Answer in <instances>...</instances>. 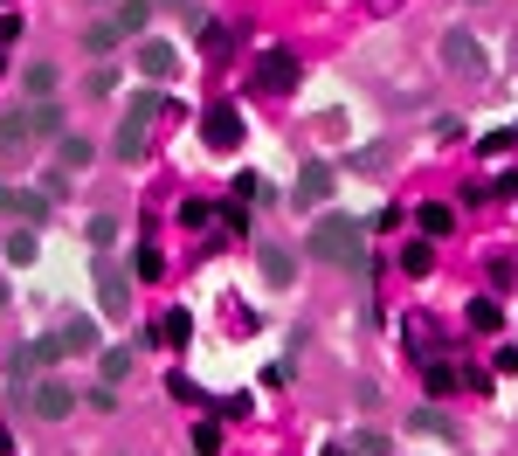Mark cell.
<instances>
[{"instance_id": "1", "label": "cell", "mask_w": 518, "mask_h": 456, "mask_svg": "<svg viewBox=\"0 0 518 456\" xmlns=\"http://www.w3.org/2000/svg\"><path fill=\"white\" fill-rule=\"evenodd\" d=\"M304 249H312L318 263L353 270V277H360V270H366V221H353V215H318L312 228H304Z\"/></svg>"}, {"instance_id": "2", "label": "cell", "mask_w": 518, "mask_h": 456, "mask_svg": "<svg viewBox=\"0 0 518 456\" xmlns=\"http://www.w3.org/2000/svg\"><path fill=\"white\" fill-rule=\"evenodd\" d=\"M97 346V325L90 318H63V325L48 332V339H35V366H56V360H69V353H90Z\"/></svg>"}, {"instance_id": "3", "label": "cell", "mask_w": 518, "mask_h": 456, "mask_svg": "<svg viewBox=\"0 0 518 456\" xmlns=\"http://www.w3.org/2000/svg\"><path fill=\"white\" fill-rule=\"evenodd\" d=\"M28 415L35 422H69V415H77V387H69V380H35L28 387Z\"/></svg>"}, {"instance_id": "4", "label": "cell", "mask_w": 518, "mask_h": 456, "mask_svg": "<svg viewBox=\"0 0 518 456\" xmlns=\"http://www.w3.org/2000/svg\"><path fill=\"white\" fill-rule=\"evenodd\" d=\"M132 69H139L145 83H173V77H180V48H173V42H153V35H145V42L132 48Z\"/></svg>"}, {"instance_id": "5", "label": "cell", "mask_w": 518, "mask_h": 456, "mask_svg": "<svg viewBox=\"0 0 518 456\" xmlns=\"http://www.w3.org/2000/svg\"><path fill=\"white\" fill-rule=\"evenodd\" d=\"M442 69H456V77H484V42H477L470 28H449V35H442Z\"/></svg>"}, {"instance_id": "6", "label": "cell", "mask_w": 518, "mask_h": 456, "mask_svg": "<svg viewBox=\"0 0 518 456\" xmlns=\"http://www.w3.org/2000/svg\"><path fill=\"white\" fill-rule=\"evenodd\" d=\"M201 145H207V153H236V145H242V111L236 104H215L201 118Z\"/></svg>"}, {"instance_id": "7", "label": "cell", "mask_w": 518, "mask_h": 456, "mask_svg": "<svg viewBox=\"0 0 518 456\" xmlns=\"http://www.w3.org/2000/svg\"><path fill=\"white\" fill-rule=\"evenodd\" d=\"M48 207H56L48 194H28V187H7V180H0V215H7V221H21V228H42Z\"/></svg>"}, {"instance_id": "8", "label": "cell", "mask_w": 518, "mask_h": 456, "mask_svg": "<svg viewBox=\"0 0 518 456\" xmlns=\"http://www.w3.org/2000/svg\"><path fill=\"white\" fill-rule=\"evenodd\" d=\"M298 77H304V63L291 56V48H270L263 63H256V83H263L270 97H283V90H298Z\"/></svg>"}, {"instance_id": "9", "label": "cell", "mask_w": 518, "mask_h": 456, "mask_svg": "<svg viewBox=\"0 0 518 456\" xmlns=\"http://www.w3.org/2000/svg\"><path fill=\"white\" fill-rule=\"evenodd\" d=\"M21 145H35V104L0 111V153H21Z\"/></svg>"}, {"instance_id": "10", "label": "cell", "mask_w": 518, "mask_h": 456, "mask_svg": "<svg viewBox=\"0 0 518 456\" xmlns=\"http://www.w3.org/2000/svg\"><path fill=\"white\" fill-rule=\"evenodd\" d=\"M97 304H104V318H125L132 312V291H125V277L111 263H97Z\"/></svg>"}, {"instance_id": "11", "label": "cell", "mask_w": 518, "mask_h": 456, "mask_svg": "<svg viewBox=\"0 0 518 456\" xmlns=\"http://www.w3.org/2000/svg\"><path fill=\"white\" fill-rule=\"evenodd\" d=\"M256 263H263V277L270 283H277V291H283V283H291V277H298V256H291V249H283V242H256Z\"/></svg>"}, {"instance_id": "12", "label": "cell", "mask_w": 518, "mask_h": 456, "mask_svg": "<svg viewBox=\"0 0 518 456\" xmlns=\"http://www.w3.org/2000/svg\"><path fill=\"white\" fill-rule=\"evenodd\" d=\"M332 180H339V174H332L325 159H312V166H298V207H318V201H325V194H332Z\"/></svg>"}, {"instance_id": "13", "label": "cell", "mask_w": 518, "mask_h": 456, "mask_svg": "<svg viewBox=\"0 0 518 456\" xmlns=\"http://www.w3.org/2000/svg\"><path fill=\"white\" fill-rule=\"evenodd\" d=\"M408 436H436V442H463V429L442 408H408Z\"/></svg>"}, {"instance_id": "14", "label": "cell", "mask_w": 518, "mask_h": 456, "mask_svg": "<svg viewBox=\"0 0 518 456\" xmlns=\"http://www.w3.org/2000/svg\"><path fill=\"white\" fill-rule=\"evenodd\" d=\"M415 228H422L428 242H436V236H449V228H456V207H442V201H422V207H415Z\"/></svg>"}, {"instance_id": "15", "label": "cell", "mask_w": 518, "mask_h": 456, "mask_svg": "<svg viewBox=\"0 0 518 456\" xmlns=\"http://www.w3.org/2000/svg\"><path fill=\"white\" fill-rule=\"evenodd\" d=\"M118 42H125V28H118V21H90V28H83V48H90V56H111Z\"/></svg>"}, {"instance_id": "16", "label": "cell", "mask_w": 518, "mask_h": 456, "mask_svg": "<svg viewBox=\"0 0 518 456\" xmlns=\"http://www.w3.org/2000/svg\"><path fill=\"white\" fill-rule=\"evenodd\" d=\"M187 339H194V318L180 312V304H173V312L159 318V346H187Z\"/></svg>"}, {"instance_id": "17", "label": "cell", "mask_w": 518, "mask_h": 456, "mask_svg": "<svg viewBox=\"0 0 518 456\" xmlns=\"http://www.w3.org/2000/svg\"><path fill=\"white\" fill-rule=\"evenodd\" d=\"M21 83H28L35 104H48V97H56V69H48V63H28V69H21Z\"/></svg>"}, {"instance_id": "18", "label": "cell", "mask_w": 518, "mask_h": 456, "mask_svg": "<svg viewBox=\"0 0 518 456\" xmlns=\"http://www.w3.org/2000/svg\"><path fill=\"white\" fill-rule=\"evenodd\" d=\"M63 104H56V97H48V104H35V139H63Z\"/></svg>"}, {"instance_id": "19", "label": "cell", "mask_w": 518, "mask_h": 456, "mask_svg": "<svg viewBox=\"0 0 518 456\" xmlns=\"http://www.w3.org/2000/svg\"><path fill=\"white\" fill-rule=\"evenodd\" d=\"M111 21H118L125 35H139V42H145V21H153V7H139V0H118V15H111Z\"/></svg>"}, {"instance_id": "20", "label": "cell", "mask_w": 518, "mask_h": 456, "mask_svg": "<svg viewBox=\"0 0 518 456\" xmlns=\"http://www.w3.org/2000/svg\"><path fill=\"white\" fill-rule=\"evenodd\" d=\"M97 374H104V387H118V380L132 374V346H111L104 360H97Z\"/></svg>"}, {"instance_id": "21", "label": "cell", "mask_w": 518, "mask_h": 456, "mask_svg": "<svg viewBox=\"0 0 518 456\" xmlns=\"http://www.w3.org/2000/svg\"><path fill=\"white\" fill-rule=\"evenodd\" d=\"M401 270H408V277H428V270H436V249H428V236L401 249Z\"/></svg>"}, {"instance_id": "22", "label": "cell", "mask_w": 518, "mask_h": 456, "mask_svg": "<svg viewBox=\"0 0 518 456\" xmlns=\"http://www.w3.org/2000/svg\"><path fill=\"white\" fill-rule=\"evenodd\" d=\"M463 318H470V325H477V332H498V325H504V312H498V298H470V312H463Z\"/></svg>"}, {"instance_id": "23", "label": "cell", "mask_w": 518, "mask_h": 456, "mask_svg": "<svg viewBox=\"0 0 518 456\" xmlns=\"http://www.w3.org/2000/svg\"><path fill=\"white\" fill-rule=\"evenodd\" d=\"M345 450H360V456H394V442L380 436V429H353V442Z\"/></svg>"}, {"instance_id": "24", "label": "cell", "mask_w": 518, "mask_h": 456, "mask_svg": "<svg viewBox=\"0 0 518 456\" xmlns=\"http://www.w3.org/2000/svg\"><path fill=\"white\" fill-rule=\"evenodd\" d=\"M56 145H63V174H83V166H90V139H69L63 132Z\"/></svg>"}, {"instance_id": "25", "label": "cell", "mask_w": 518, "mask_h": 456, "mask_svg": "<svg viewBox=\"0 0 518 456\" xmlns=\"http://www.w3.org/2000/svg\"><path fill=\"white\" fill-rule=\"evenodd\" d=\"M139 153H145V125L125 118V125H118V159H139Z\"/></svg>"}, {"instance_id": "26", "label": "cell", "mask_w": 518, "mask_h": 456, "mask_svg": "<svg viewBox=\"0 0 518 456\" xmlns=\"http://www.w3.org/2000/svg\"><path fill=\"white\" fill-rule=\"evenodd\" d=\"M0 249H7V263H21V270L35 263V236H28V228H21V236H7V242H0Z\"/></svg>"}, {"instance_id": "27", "label": "cell", "mask_w": 518, "mask_h": 456, "mask_svg": "<svg viewBox=\"0 0 518 456\" xmlns=\"http://www.w3.org/2000/svg\"><path fill=\"white\" fill-rule=\"evenodd\" d=\"M159 111H166V97H159V90H139V97H132V111H125V118H139V125H145V118H159Z\"/></svg>"}, {"instance_id": "28", "label": "cell", "mask_w": 518, "mask_h": 456, "mask_svg": "<svg viewBox=\"0 0 518 456\" xmlns=\"http://www.w3.org/2000/svg\"><path fill=\"white\" fill-rule=\"evenodd\" d=\"M166 394H173V401H187V408H201V401H207V394H201V387H194V380H187V374H173V380H166Z\"/></svg>"}, {"instance_id": "29", "label": "cell", "mask_w": 518, "mask_h": 456, "mask_svg": "<svg viewBox=\"0 0 518 456\" xmlns=\"http://www.w3.org/2000/svg\"><path fill=\"white\" fill-rule=\"evenodd\" d=\"M111 242H118V221H111V215H97V221H90V249H97V256H104V249H111Z\"/></svg>"}, {"instance_id": "30", "label": "cell", "mask_w": 518, "mask_h": 456, "mask_svg": "<svg viewBox=\"0 0 518 456\" xmlns=\"http://www.w3.org/2000/svg\"><path fill=\"white\" fill-rule=\"evenodd\" d=\"M428 394H456V366H442V360H428Z\"/></svg>"}, {"instance_id": "31", "label": "cell", "mask_w": 518, "mask_h": 456, "mask_svg": "<svg viewBox=\"0 0 518 456\" xmlns=\"http://www.w3.org/2000/svg\"><path fill=\"white\" fill-rule=\"evenodd\" d=\"M221 450V422H201L194 429V456H215Z\"/></svg>"}, {"instance_id": "32", "label": "cell", "mask_w": 518, "mask_h": 456, "mask_svg": "<svg viewBox=\"0 0 518 456\" xmlns=\"http://www.w3.org/2000/svg\"><path fill=\"white\" fill-rule=\"evenodd\" d=\"M207 221H215V207H207V201H187V207H180V228H207Z\"/></svg>"}, {"instance_id": "33", "label": "cell", "mask_w": 518, "mask_h": 456, "mask_svg": "<svg viewBox=\"0 0 518 456\" xmlns=\"http://www.w3.org/2000/svg\"><path fill=\"white\" fill-rule=\"evenodd\" d=\"M111 90H118V69L97 63V69H90V97H111Z\"/></svg>"}, {"instance_id": "34", "label": "cell", "mask_w": 518, "mask_h": 456, "mask_svg": "<svg viewBox=\"0 0 518 456\" xmlns=\"http://www.w3.org/2000/svg\"><path fill=\"white\" fill-rule=\"evenodd\" d=\"M512 145H518V132H491V139H484V159H504Z\"/></svg>"}, {"instance_id": "35", "label": "cell", "mask_w": 518, "mask_h": 456, "mask_svg": "<svg viewBox=\"0 0 518 456\" xmlns=\"http://www.w3.org/2000/svg\"><path fill=\"white\" fill-rule=\"evenodd\" d=\"M159 270H166V256H159L153 242H145V249H139V277H159Z\"/></svg>"}, {"instance_id": "36", "label": "cell", "mask_w": 518, "mask_h": 456, "mask_svg": "<svg viewBox=\"0 0 518 456\" xmlns=\"http://www.w3.org/2000/svg\"><path fill=\"white\" fill-rule=\"evenodd\" d=\"M491 366H498V374H518V346H498V360H491Z\"/></svg>"}, {"instance_id": "37", "label": "cell", "mask_w": 518, "mask_h": 456, "mask_svg": "<svg viewBox=\"0 0 518 456\" xmlns=\"http://www.w3.org/2000/svg\"><path fill=\"white\" fill-rule=\"evenodd\" d=\"M0 69H7V63H0Z\"/></svg>"}, {"instance_id": "38", "label": "cell", "mask_w": 518, "mask_h": 456, "mask_svg": "<svg viewBox=\"0 0 518 456\" xmlns=\"http://www.w3.org/2000/svg\"><path fill=\"white\" fill-rule=\"evenodd\" d=\"M512 332H518V325H512Z\"/></svg>"}]
</instances>
